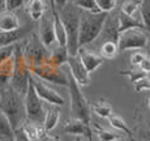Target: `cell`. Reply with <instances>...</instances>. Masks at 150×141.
I'll return each mask as SVG.
<instances>
[{
  "label": "cell",
  "mask_w": 150,
  "mask_h": 141,
  "mask_svg": "<svg viewBox=\"0 0 150 141\" xmlns=\"http://www.w3.org/2000/svg\"><path fill=\"white\" fill-rule=\"evenodd\" d=\"M0 110L11 120L13 129L21 127L26 116L24 96L16 91L11 85L0 89Z\"/></svg>",
  "instance_id": "cell-1"
},
{
  "label": "cell",
  "mask_w": 150,
  "mask_h": 141,
  "mask_svg": "<svg viewBox=\"0 0 150 141\" xmlns=\"http://www.w3.org/2000/svg\"><path fill=\"white\" fill-rule=\"evenodd\" d=\"M59 16L67 30L68 35V45L67 48L69 55H77L80 48V22H81V13L82 11L77 8L73 3H68L62 11H59Z\"/></svg>",
  "instance_id": "cell-2"
},
{
  "label": "cell",
  "mask_w": 150,
  "mask_h": 141,
  "mask_svg": "<svg viewBox=\"0 0 150 141\" xmlns=\"http://www.w3.org/2000/svg\"><path fill=\"white\" fill-rule=\"evenodd\" d=\"M108 18V13L106 12H85L81 13V22H80V47L94 42L100 33L103 31L105 24Z\"/></svg>",
  "instance_id": "cell-3"
},
{
  "label": "cell",
  "mask_w": 150,
  "mask_h": 141,
  "mask_svg": "<svg viewBox=\"0 0 150 141\" xmlns=\"http://www.w3.org/2000/svg\"><path fill=\"white\" fill-rule=\"evenodd\" d=\"M30 77L31 69L24 55V42H18L16 43V50H14V72L9 85L25 97L30 84Z\"/></svg>",
  "instance_id": "cell-4"
},
{
  "label": "cell",
  "mask_w": 150,
  "mask_h": 141,
  "mask_svg": "<svg viewBox=\"0 0 150 141\" xmlns=\"http://www.w3.org/2000/svg\"><path fill=\"white\" fill-rule=\"evenodd\" d=\"M68 80H69V96H71V113L72 118H77V119L85 122L86 124L90 125L91 118H90V111L91 107L89 105V102L83 97V94L80 90V85L76 82V80L72 77L71 72H67Z\"/></svg>",
  "instance_id": "cell-5"
},
{
  "label": "cell",
  "mask_w": 150,
  "mask_h": 141,
  "mask_svg": "<svg viewBox=\"0 0 150 141\" xmlns=\"http://www.w3.org/2000/svg\"><path fill=\"white\" fill-rule=\"evenodd\" d=\"M24 55L26 59L29 67L34 68L48 62L50 50L42 43L39 35L31 34L26 42H24Z\"/></svg>",
  "instance_id": "cell-6"
},
{
  "label": "cell",
  "mask_w": 150,
  "mask_h": 141,
  "mask_svg": "<svg viewBox=\"0 0 150 141\" xmlns=\"http://www.w3.org/2000/svg\"><path fill=\"white\" fill-rule=\"evenodd\" d=\"M25 101V110H26V119L31 120L34 123H43L46 115V108L43 106V101L38 96V93L35 91V88L33 85L30 77V84H29L28 91L24 97Z\"/></svg>",
  "instance_id": "cell-7"
},
{
  "label": "cell",
  "mask_w": 150,
  "mask_h": 141,
  "mask_svg": "<svg viewBox=\"0 0 150 141\" xmlns=\"http://www.w3.org/2000/svg\"><path fill=\"white\" fill-rule=\"evenodd\" d=\"M149 45V38L142 30L138 28L128 29V30L120 33L117 39L119 51H128V50H142Z\"/></svg>",
  "instance_id": "cell-8"
},
{
  "label": "cell",
  "mask_w": 150,
  "mask_h": 141,
  "mask_svg": "<svg viewBox=\"0 0 150 141\" xmlns=\"http://www.w3.org/2000/svg\"><path fill=\"white\" fill-rule=\"evenodd\" d=\"M31 73L38 76L39 79H42L43 81H48L52 82L56 85H62V86H67L69 85V80H68V74L64 73L60 67L54 65L52 63L46 62L45 64H41L38 67L31 68Z\"/></svg>",
  "instance_id": "cell-9"
},
{
  "label": "cell",
  "mask_w": 150,
  "mask_h": 141,
  "mask_svg": "<svg viewBox=\"0 0 150 141\" xmlns=\"http://www.w3.org/2000/svg\"><path fill=\"white\" fill-rule=\"evenodd\" d=\"M31 81H33V85L35 88V91L38 93V96L42 98L43 102L55 106H63L65 103V99L55 89L47 85L42 79H39L38 76L31 73Z\"/></svg>",
  "instance_id": "cell-10"
},
{
  "label": "cell",
  "mask_w": 150,
  "mask_h": 141,
  "mask_svg": "<svg viewBox=\"0 0 150 141\" xmlns=\"http://www.w3.org/2000/svg\"><path fill=\"white\" fill-rule=\"evenodd\" d=\"M39 38L42 43L47 48L52 47L54 43H56V35H55V26H54V13L46 12V14L39 20Z\"/></svg>",
  "instance_id": "cell-11"
},
{
  "label": "cell",
  "mask_w": 150,
  "mask_h": 141,
  "mask_svg": "<svg viewBox=\"0 0 150 141\" xmlns=\"http://www.w3.org/2000/svg\"><path fill=\"white\" fill-rule=\"evenodd\" d=\"M68 71L71 72L72 77L76 80L80 86H88L90 84V73L85 68L79 55H71L68 59Z\"/></svg>",
  "instance_id": "cell-12"
},
{
  "label": "cell",
  "mask_w": 150,
  "mask_h": 141,
  "mask_svg": "<svg viewBox=\"0 0 150 141\" xmlns=\"http://www.w3.org/2000/svg\"><path fill=\"white\" fill-rule=\"evenodd\" d=\"M30 30H31V25L24 28L20 26L18 29L12 31H0V48L8 47V46H12L21 42V39H24L30 33Z\"/></svg>",
  "instance_id": "cell-13"
},
{
  "label": "cell",
  "mask_w": 150,
  "mask_h": 141,
  "mask_svg": "<svg viewBox=\"0 0 150 141\" xmlns=\"http://www.w3.org/2000/svg\"><path fill=\"white\" fill-rule=\"evenodd\" d=\"M64 132L73 136H83L91 140V125L86 124L85 122L77 119V118H71L64 124Z\"/></svg>",
  "instance_id": "cell-14"
},
{
  "label": "cell",
  "mask_w": 150,
  "mask_h": 141,
  "mask_svg": "<svg viewBox=\"0 0 150 141\" xmlns=\"http://www.w3.org/2000/svg\"><path fill=\"white\" fill-rule=\"evenodd\" d=\"M77 55L80 56V59H81V62L83 63V65H85V68L88 69L89 73L96 72L98 68L103 64L102 56L97 55V54H94V52H90V51H88L83 47L79 48V54H77Z\"/></svg>",
  "instance_id": "cell-15"
},
{
  "label": "cell",
  "mask_w": 150,
  "mask_h": 141,
  "mask_svg": "<svg viewBox=\"0 0 150 141\" xmlns=\"http://www.w3.org/2000/svg\"><path fill=\"white\" fill-rule=\"evenodd\" d=\"M25 12L33 21H39L47 12L45 0H28L25 4Z\"/></svg>",
  "instance_id": "cell-16"
},
{
  "label": "cell",
  "mask_w": 150,
  "mask_h": 141,
  "mask_svg": "<svg viewBox=\"0 0 150 141\" xmlns=\"http://www.w3.org/2000/svg\"><path fill=\"white\" fill-rule=\"evenodd\" d=\"M60 106L55 105H48V107L46 108V115L45 120H43V128L47 132H51L52 129L56 128V125L59 124L60 120Z\"/></svg>",
  "instance_id": "cell-17"
},
{
  "label": "cell",
  "mask_w": 150,
  "mask_h": 141,
  "mask_svg": "<svg viewBox=\"0 0 150 141\" xmlns=\"http://www.w3.org/2000/svg\"><path fill=\"white\" fill-rule=\"evenodd\" d=\"M14 72V55L0 63V89L11 84Z\"/></svg>",
  "instance_id": "cell-18"
},
{
  "label": "cell",
  "mask_w": 150,
  "mask_h": 141,
  "mask_svg": "<svg viewBox=\"0 0 150 141\" xmlns=\"http://www.w3.org/2000/svg\"><path fill=\"white\" fill-rule=\"evenodd\" d=\"M20 28L18 17L14 12L3 11L0 12V31H12Z\"/></svg>",
  "instance_id": "cell-19"
},
{
  "label": "cell",
  "mask_w": 150,
  "mask_h": 141,
  "mask_svg": "<svg viewBox=\"0 0 150 141\" xmlns=\"http://www.w3.org/2000/svg\"><path fill=\"white\" fill-rule=\"evenodd\" d=\"M69 51L67 47L64 46H60L59 43H56V46L50 51V57H48V62L52 63L54 65L57 67H62V65L67 64L68 59H69Z\"/></svg>",
  "instance_id": "cell-20"
},
{
  "label": "cell",
  "mask_w": 150,
  "mask_h": 141,
  "mask_svg": "<svg viewBox=\"0 0 150 141\" xmlns=\"http://www.w3.org/2000/svg\"><path fill=\"white\" fill-rule=\"evenodd\" d=\"M117 18H119V31L123 33V31L128 30V29H144V24L142 20L138 18V17H133V16H128V14L120 12L117 14Z\"/></svg>",
  "instance_id": "cell-21"
},
{
  "label": "cell",
  "mask_w": 150,
  "mask_h": 141,
  "mask_svg": "<svg viewBox=\"0 0 150 141\" xmlns=\"http://www.w3.org/2000/svg\"><path fill=\"white\" fill-rule=\"evenodd\" d=\"M52 13H54V26H55V35H56V43H59L60 46L67 47V45H68L67 30H65L64 25H63L62 20H60L57 11H52Z\"/></svg>",
  "instance_id": "cell-22"
},
{
  "label": "cell",
  "mask_w": 150,
  "mask_h": 141,
  "mask_svg": "<svg viewBox=\"0 0 150 141\" xmlns=\"http://www.w3.org/2000/svg\"><path fill=\"white\" fill-rule=\"evenodd\" d=\"M91 110L93 113L98 115L99 118H105V119H108L110 116L112 115V107L108 102H106L105 99H99L96 101V102L91 103Z\"/></svg>",
  "instance_id": "cell-23"
},
{
  "label": "cell",
  "mask_w": 150,
  "mask_h": 141,
  "mask_svg": "<svg viewBox=\"0 0 150 141\" xmlns=\"http://www.w3.org/2000/svg\"><path fill=\"white\" fill-rule=\"evenodd\" d=\"M0 137L1 139H8L12 141L14 137V129L11 124V120L8 116L0 110Z\"/></svg>",
  "instance_id": "cell-24"
},
{
  "label": "cell",
  "mask_w": 150,
  "mask_h": 141,
  "mask_svg": "<svg viewBox=\"0 0 150 141\" xmlns=\"http://www.w3.org/2000/svg\"><path fill=\"white\" fill-rule=\"evenodd\" d=\"M107 120H108V124L111 125V127L114 128V129H116V131H119V132H123V133H125L127 136H132V131H131V128L128 127L127 122L123 119L122 116L112 114Z\"/></svg>",
  "instance_id": "cell-25"
},
{
  "label": "cell",
  "mask_w": 150,
  "mask_h": 141,
  "mask_svg": "<svg viewBox=\"0 0 150 141\" xmlns=\"http://www.w3.org/2000/svg\"><path fill=\"white\" fill-rule=\"evenodd\" d=\"M94 128H96V133L98 136V139L100 141H112L115 139H119L122 137V132L116 131V129H106L103 127H99L98 124H94Z\"/></svg>",
  "instance_id": "cell-26"
},
{
  "label": "cell",
  "mask_w": 150,
  "mask_h": 141,
  "mask_svg": "<svg viewBox=\"0 0 150 141\" xmlns=\"http://www.w3.org/2000/svg\"><path fill=\"white\" fill-rule=\"evenodd\" d=\"M140 7H141V0H125L122 5L120 12L128 14V16H133V17L141 18Z\"/></svg>",
  "instance_id": "cell-27"
},
{
  "label": "cell",
  "mask_w": 150,
  "mask_h": 141,
  "mask_svg": "<svg viewBox=\"0 0 150 141\" xmlns=\"http://www.w3.org/2000/svg\"><path fill=\"white\" fill-rule=\"evenodd\" d=\"M119 52V46L115 41H106L100 46V56L103 59H114Z\"/></svg>",
  "instance_id": "cell-28"
},
{
  "label": "cell",
  "mask_w": 150,
  "mask_h": 141,
  "mask_svg": "<svg viewBox=\"0 0 150 141\" xmlns=\"http://www.w3.org/2000/svg\"><path fill=\"white\" fill-rule=\"evenodd\" d=\"M21 128L24 129V132L26 133V136L31 141L34 140H39V125L37 123L31 122L29 119H25L24 123L21 124Z\"/></svg>",
  "instance_id": "cell-29"
},
{
  "label": "cell",
  "mask_w": 150,
  "mask_h": 141,
  "mask_svg": "<svg viewBox=\"0 0 150 141\" xmlns=\"http://www.w3.org/2000/svg\"><path fill=\"white\" fill-rule=\"evenodd\" d=\"M71 1L77 8H80L81 11H85V12H93V13L100 12L96 0H71Z\"/></svg>",
  "instance_id": "cell-30"
},
{
  "label": "cell",
  "mask_w": 150,
  "mask_h": 141,
  "mask_svg": "<svg viewBox=\"0 0 150 141\" xmlns=\"http://www.w3.org/2000/svg\"><path fill=\"white\" fill-rule=\"evenodd\" d=\"M140 14H141L144 28L150 30V0H141Z\"/></svg>",
  "instance_id": "cell-31"
},
{
  "label": "cell",
  "mask_w": 150,
  "mask_h": 141,
  "mask_svg": "<svg viewBox=\"0 0 150 141\" xmlns=\"http://www.w3.org/2000/svg\"><path fill=\"white\" fill-rule=\"evenodd\" d=\"M120 74H123V76H127L129 79V81L132 82V84H134L136 81H138L140 79H142V77L148 76V74L145 73V72H142L140 69V68H136V69H128V71H122L119 72Z\"/></svg>",
  "instance_id": "cell-32"
},
{
  "label": "cell",
  "mask_w": 150,
  "mask_h": 141,
  "mask_svg": "<svg viewBox=\"0 0 150 141\" xmlns=\"http://www.w3.org/2000/svg\"><path fill=\"white\" fill-rule=\"evenodd\" d=\"M96 3L100 12H106V13L112 12L115 9V7H116V0H96Z\"/></svg>",
  "instance_id": "cell-33"
},
{
  "label": "cell",
  "mask_w": 150,
  "mask_h": 141,
  "mask_svg": "<svg viewBox=\"0 0 150 141\" xmlns=\"http://www.w3.org/2000/svg\"><path fill=\"white\" fill-rule=\"evenodd\" d=\"M133 88L137 93H142V91H150V77L145 76L140 79L133 84Z\"/></svg>",
  "instance_id": "cell-34"
},
{
  "label": "cell",
  "mask_w": 150,
  "mask_h": 141,
  "mask_svg": "<svg viewBox=\"0 0 150 141\" xmlns=\"http://www.w3.org/2000/svg\"><path fill=\"white\" fill-rule=\"evenodd\" d=\"M25 4V0H4V5H5V11H11L14 12L18 8H21Z\"/></svg>",
  "instance_id": "cell-35"
},
{
  "label": "cell",
  "mask_w": 150,
  "mask_h": 141,
  "mask_svg": "<svg viewBox=\"0 0 150 141\" xmlns=\"http://www.w3.org/2000/svg\"><path fill=\"white\" fill-rule=\"evenodd\" d=\"M14 50H16V45L0 48V63L4 62V60H7V59H9L11 56H13L14 55Z\"/></svg>",
  "instance_id": "cell-36"
},
{
  "label": "cell",
  "mask_w": 150,
  "mask_h": 141,
  "mask_svg": "<svg viewBox=\"0 0 150 141\" xmlns=\"http://www.w3.org/2000/svg\"><path fill=\"white\" fill-rule=\"evenodd\" d=\"M145 56L146 55L144 52H141V51H134V52L131 55V64L133 65V67L138 68L140 64L142 63V60L145 59Z\"/></svg>",
  "instance_id": "cell-37"
},
{
  "label": "cell",
  "mask_w": 150,
  "mask_h": 141,
  "mask_svg": "<svg viewBox=\"0 0 150 141\" xmlns=\"http://www.w3.org/2000/svg\"><path fill=\"white\" fill-rule=\"evenodd\" d=\"M39 141H59V137L52 136L45 128L39 127Z\"/></svg>",
  "instance_id": "cell-38"
},
{
  "label": "cell",
  "mask_w": 150,
  "mask_h": 141,
  "mask_svg": "<svg viewBox=\"0 0 150 141\" xmlns=\"http://www.w3.org/2000/svg\"><path fill=\"white\" fill-rule=\"evenodd\" d=\"M12 141H31V140L26 136V133L24 132V129L20 127L14 131V137H13Z\"/></svg>",
  "instance_id": "cell-39"
},
{
  "label": "cell",
  "mask_w": 150,
  "mask_h": 141,
  "mask_svg": "<svg viewBox=\"0 0 150 141\" xmlns=\"http://www.w3.org/2000/svg\"><path fill=\"white\" fill-rule=\"evenodd\" d=\"M69 1H71V0H52V3H51V11H57V12H59Z\"/></svg>",
  "instance_id": "cell-40"
},
{
  "label": "cell",
  "mask_w": 150,
  "mask_h": 141,
  "mask_svg": "<svg viewBox=\"0 0 150 141\" xmlns=\"http://www.w3.org/2000/svg\"><path fill=\"white\" fill-rule=\"evenodd\" d=\"M138 68H140L142 72H145L146 74H150V56L146 55L145 59L142 60V63L140 64V67Z\"/></svg>",
  "instance_id": "cell-41"
},
{
  "label": "cell",
  "mask_w": 150,
  "mask_h": 141,
  "mask_svg": "<svg viewBox=\"0 0 150 141\" xmlns=\"http://www.w3.org/2000/svg\"><path fill=\"white\" fill-rule=\"evenodd\" d=\"M112 141H134V139L132 136H122V137H119V139H115V140H112Z\"/></svg>",
  "instance_id": "cell-42"
},
{
  "label": "cell",
  "mask_w": 150,
  "mask_h": 141,
  "mask_svg": "<svg viewBox=\"0 0 150 141\" xmlns=\"http://www.w3.org/2000/svg\"><path fill=\"white\" fill-rule=\"evenodd\" d=\"M74 141H91V140L88 139V137H83V136H76V140Z\"/></svg>",
  "instance_id": "cell-43"
},
{
  "label": "cell",
  "mask_w": 150,
  "mask_h": 141,
  "mask_svg": "<svg viewBox=\"0 0 150 141\" xmlns=\"http://www.w3.org/2000/svg\"><path fill=\"white\" fill-rule=\"evenodd\" d=\"M146 140L150 141V122L148 123V128H146Z\"/></svg>",
  "instance_id": "cell-44"
},
{
  "label": "cell",
  "mask_w": 150,
  "mask_h": 141,
  "mask_svg": "<svg viewBox=\"0 0 150 141\" xmlns=\"http://www.w3.org/2000/svg\"><path fill=\"white\" fill-rule=\"evenodd\" d=\"M148 106H149V108H150V98H149V101H148Z\"/></svg>",
  "instance_id": "cell-45"
},
{
  "label": "cell",
  "mask_w": 150,
  "mask_h": 141,
  "mask_svg": "<svg viewBox=\"0 0 150 141\" xmlns=\"http://www.w3.org/2000/svg\"><path fill=\"white\" fill-rule=\"evenodd\" d=\"M51 3H52V0H50V4H51Z\"/></svg>",
  "instance_id": "cell-46"
},
{
  "label": "cell",
  "mask_w": 150,
  "mask_h": 141,
  "mask_svg": "<svg viewBox=\"0 0 150 141\" xmlns=\"http://www.w3.org/2000/svg\"><path fill=\"white\" fill-rule=\"evenodd\" d=\"M0 140H1V137H0Z\"/></svg>",
  "instance_id": "cell-47"
}]
</instances>
